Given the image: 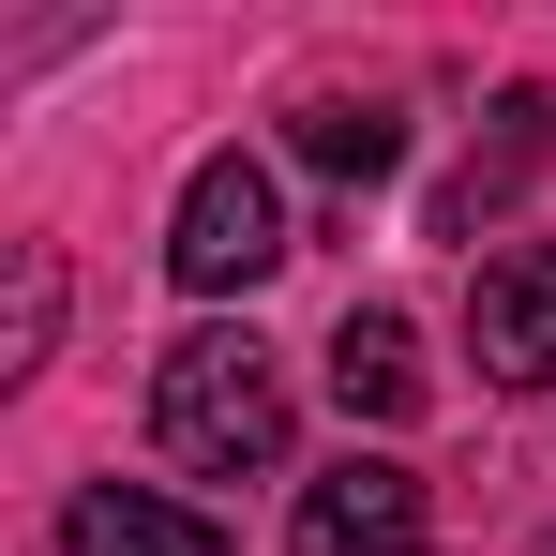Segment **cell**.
Here are the masks:
<instances>
[{"instance_id": "6da1fadb", "label": "cell", "mask_w": 556, "mask_h": 556, "mask_svg": "<svg viewBox=\"0 0 556 556\" xmlns=\"http://www.w3.org/2000/svg\"><path fill=\"white\" fill-rule=\"evenodd\" d=\"M151 437L195 466V481H256L286 466V376L256 331H181L166 362H151Z\"/></svg>"}, {"instance_id": "7a4b0ae2", "label": "cell", "mask_w": 556, "mask_h": 556, "mask_svg": "<svg viewBox=\"0 0 556 556\" xmlns=\"http://www.w3.org/2000/svg\"><path fill=\"white\" fill-rule=\"evenodd\" d=\"M166 271L195 286V301H241L256 271H286V195L256 151H211L181 181V226H166Z\"/></svg>"}, {"instance_id": "277c9868", "label": "cell", "mask_w": 556, "mask_h": 556, "mask_svg": "<svg viewBox=\"0 0 556 556\" xmlns=\"http://www.w3.org/2000/svg\"><path fill=\"white\" fill-rule=\"evenodd\" d=\"M466 346H481L496 391H556V241L481 256V286H466Z\"/></svg>"}, {"instance_id": "52a82bcc", "label": "cell", "mask_w": 556, "mask_h": 556, "mask_svg": "<svg viewBox=\"0 0 556 556\" xmlns=\"http://www.w3.org/2000/svg\"><path fill=\"white\" fill-rule=\"evenodd\" d=\"M286 136H301V166H316V181H391V166H406V121H391V105H301V121H286Z\"/></svg>"}, {"instance_id": "ba28073f", "label": "cell", "mask_w": 556, "mask_h": 556, "mask_svg": "<svg viewBox=\"0 0 556 556\" xmlns=\"http://www.w3.org/2000/svg\"><path fill=\"white\" fill-rule=\"evenodd\" d=\"M61 346V256L46 241H15V316H0V376H30Z\"/></svg>"}, {"instance_id": "8992f818", "label": "cell", "mask_w": 556, "mask_h": 556, "mask_svg": "<svg viewBox=\"0 0 556 556\" xmlns=\"http://www.w3.org/2000/svg\"><path fill=\"white\" fill-rule=\"evenodd\" d=\"M331 391H346V421H406L421 406V331L406 316H346L331 331Z\"/></svg>"}, {"instance_id": "5b68a950", "label": "cell", "mask_w": 556, "mask_h": 556, "mask_svg": "<svg viewBox=\"0 0 556 556\" xmlns=\"http://www.w3.org/2000/svg\"><path fill=\"white\" fill-rule=\"evenodd\" d=\"M61 556H241L211 511L151 496V481H76L61 496Z\"/></svg>"}, {"instance_id": "3957f363", "label": "cell", "mask_w": 556, "mask_h": 556, "mask_svg": "<svg viewBox=\"0 0 556 556\" xmlns=\"http://www.w3.org/2000/svg\"><path fill=\"white\" fill-rule=\"evenodd\" d=\"M437 542V511H421V466L391 452H346L301 481V511H286V556H421Z\"/></svg>"}]
</instances>
